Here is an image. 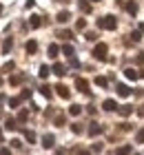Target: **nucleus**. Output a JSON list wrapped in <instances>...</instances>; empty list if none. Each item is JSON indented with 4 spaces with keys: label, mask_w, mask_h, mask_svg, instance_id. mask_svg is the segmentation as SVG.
<instances>
[{
    "label": "nucleus",
    "mask_w": 144,
    "mask_h": 155,
    "mask_svg": "<svg viewBox=\"0 0 144 155\" xmlns=\"http://www.w3.org/2000/svg\"><path fill=\"white\" fill-rule=\"evenodd\" d=\"M80 155H91V153H86V151H82V153H80Z\"/></svg>",
    "instance_id": "41"
},
{
    "label": "nucleus",
    "mask_w": 144,
    "mask_h": 155,
    "mask_svg": "<svg viewBox=\"0 0 144 155\" xmlns=\"http://www.w3.org/2000/svg\"><path fill=\"white\" fill-rule=\"evenodd\" d=\"M53 144H55V137L51 133H47V135L42 137V146H45V149H53Z\"/></svg>",
    "instance_id": "5"
},
{
    "label": "nucleus",
    "mask_w": 144,
    "mask_h": 155,
    "mask_svg": "<svg viewBox=\"0 0 144 155\" xmlns=\"http://www.w3.org/2000/svg\"><path fill=\"white\" fill-rule=\"evenodd\" d=\"M95 84H98V87H102V89H106V87H109V78L98 75V78H95Z\"/></svg>",
    "instance_id": "16"
},
{
    "label": "nucleus",
    "mask_w": 144,
    "mask_h": 155,
    "mask_svg": "<svg viewBox=\"0 0 144 155\" xmlns=\"http://www.w3.org/2000/svg\"><path fill=\"white\" fill-rule=\"evenodd\" d=\"M27 117H29L27 111H20V113H18V122H27Z\"/></svg>",
    "instance_id": "34"
},
{
    "label": "nucleus",
    "mask_w": 144,
    "mask_h": 155,
    "mask_svg": "<svg viewBox=\"0 0 144 155\" xmlns=\"http://www.w3.org/2000/svg\"><path fill=\"white\" fill-rule=\"evenodd\" d=\"M11 69H13V62L9 60V62H7V64H2V73H9Z\"/></svg>",
    "instance_id": "33"
},
{
    "label": "nucleus",
    "mask_w": 144,
    "mask_h": 155,
    "mask_svg": "<svg viewBox=\"0 0 144 155\" xmlns=\"http://www.w3.org/2000/svg\"><path fill=\"white\" fill-rule=\"evenodd\" d=\"M53 122H55V126H64L67 117H64V115H55V120H53Z\"/></svg>",
    "instance_id": "31"
},
{
    "label": "nucleus",
    "mask_w": 144,
    "mask_h": 155,
    "mask_svg": "<svg viewBox=\"0 0 144 155\" xmlns=\"http://www.w3.org/2000/svg\"><path fill=\"white\" fill-rule=\"evenodd\" d=\"M135 140H138V144H142V142H144V131H142V129L138 131V135H135Z\"/></svg>",
    "instance_id": "36"
},
{
    "label": "nucleus",
    "mask_w": 144,
    "mask_h": 155,
    "mask_svg": "<svg viewBox=\"0 0 144 155\" xmlns=\"http://www.w3.org/2000/svg\"><path fill=\"white\" fill-rule=\"evenodd\" d=\"M98 2H100V0H98Z\"/></svg>",
    "instance_id": "43"
},
{
    "label": "nucleus",
    "mask_w": 144,
    "mask_h": 155,
    "mask_svg": "<svg viewBox=\"0 0 144 155\" xmlns=\"http://www.w3.org/2000/svg\"><path fill=\"white\" fill-rule=\"evenodd\" d=\"M25 140L33 144V142H35V133H33V131H25Z\"/></svg>",
    "instance_id": "29"
},
{
    "label": "nucleus",
    "mask_w": 144,
    "mask_h": 155,
    "mask_svg": "<svg viewBox=\"0 0 144 155\" xmlns=\"http://www.w3.org/2000/svg\"><path fill=\"white\" fill-rule=\"evenodd\" d=\"M118 113H120L122 117H129V115L133 113V107H131V104H124V107H118Z\"/></svg>",
    "instance_id": "9"
},
{
    "label": "nucleus",
    "mask_w": 144,
    "mask_h": 155,
    "mask_svg": "<svg viewBox=\"0 0 144 155\" xmlns=\"http://www.w3.org/2000/svg\"><path fill=\"white\" fill-rule=\"evenodd\" d=\"M124 75L129 78V80H138V78H140V71H135V69L129 67V69H124Z\"/></svg>",
    "instance_id": "11"
},
{
    "label": "nucleus",
    "mask_w": 144,
    "mask_h": 155,
    "mask_svg": "<svg viewBox=\"0 0 144 155\" xmlns=\"http://www.w3.org/2000/svg\"><path fill=\"white\" fill-rule=\"evenodd\" d=\"M84 27H86V22H84V20L80 18V20H78V22H75V29H78V31H82Z\"/></svg>",
    "instance_id": "35"
},
{
    "label": "nucleus",
    "mask_w": 144,
    "mask_h": 155,
    "mask_svg": "<svg viewBox=\"0 0 144 155\" xmlns=\"http://www.w3.org/2000/svg\"><path fill=\"white\" fill-rule=\"evenodd\" d=\"M98 133H102V126H100L98 122H91V124H89V135H91V137H95Z\"/></svg>",
    "instance_id": "10"
},
{
    "label": "nucleus",
    "mask_w": 144,
    "mask_h": 155,
    "mask_svg": "<svg viewBox=\"0 0 144 155\" xmlns=\"http://www.w3.org/2000/svg\"><path fill=\"white\" fill-rule=\"evenodd\" d=\"M62 53L64 55H71V58H73V53H75V49L71 47V45H62Z\"/></svg>",
    "instance_id": "19"
},
{
    "label": "nucleus",
    "mask_w": 144,
    "mask_h": 155,
    "mask_svg": "<svg viewBox=\"0 0 144 155\" xmlns=\"http://www.w3.org/2000/svg\"><path fill=\"white\" fill-rule=\"evenodd\" d=\"M38 75L42 78V80H45V78H47V75H51V69H49V67H45V64H42V67H40V73H38Z\"/></svg>",
    "instance_id": "22"
},
{
    "label": "nucleus",
    "mask_w": 144,
    "mask_h": 155,
    "mask_svg": "<svg viewBox=\"0 0 144 155\" xmlns=\"http://www.w3.org/2000/svg\"><path fill=\"white\" fill-rule=\"evenodd\" d=\"M78 7H80L84 13H91V5H89V0H80V2H78Z\"/></svg>",
    "instance_id": "17"
},
{
    "label": "nucleus",
    "mask_w": 144,
    "mask_h": 155,
    "mask_svg": "<svg viewBox=\"0 0 144 155\" xmlns=\"http://www.w3.org/2000/svg\"><path fill=\"white\" fill-rule=\"evenodd\" d=\"M60 38H62V40H71V38H73V33L64 29V31H60Z\"/></svg>",
    "instance_id": "32"
},
{
    "label": "nucleus",
    "mask_w": 144,
    "mask_h": 155,
    "mask_svg": "<svg viewBox=\"0 0 144 155\" xmlns=\"http://www.w3.org/2000/svg\"><path fill=\"white\" fill-rule=\"evenodd\" d=\"M51 71H53L55 75H60V78H62V75H67V67L60 64V62H55V64L51 67Z\"/></svg>",
    "instance_id": "6"
},
{
    "label": "nucleus",
    "mask_w": 144,
    "mask_h": 155,
    "mask_svg": "<svg viewBox=\"0 0 144 155\" xmlns=\"http://www.w3.org/2000/svg\"><path fill=\"white\" fill-rule=\"evenodd\" d=\"M22 80H25V75L16 73V75H11V78H9V84H11V87H18V84H22Z\"/></svg>",
    "instance_id": "12"
},
{
    "label": "nucleus",
    "mask_w": 144,
    "mask_h": 155,
    "mask_svg": "<svg viewBox=\"0 0 144 155\" xmlns=\"http://www.w3.org/2000/svg\"><path fill=\"white\" fill-rule=\"evenodd\" d=\"M102 109L104 111H115V109H118V104H115V100H104L102 102Z\"/></svg>",
    "instance_id": "13"
},
{
    "label": "nucleus",
    "mask_w": 144,
    "mask_h": 155,
    "mask_svg": "<svg viewBox=\"0 0 144 155\" xmlns=\"http://www.w3.org/2000/svg\"><path fill=\"white\" fill-rule=\"evenodd\" d=\"M71 131H73L75 135H78V133H82V124L80 122H73V124H71Z\"/></svg>",
    "instance_id": "30"
},
{
    "label": "nucleus",
    "mask_w": 144,
    "mask_h": 155,
    "mask_svg": "<svg viewBox=\"0 0 144 155\" xmlns=\"http://www.w3.org/2000/svg\"><path fill=\"white\" fill-rule=\"evenodd\" d=\"M35 51H38V42H35V40H29L27 42V53H35Z\"/></svg>",
    "instance_id": "15"
},
{
    "label": "nucleus",
    "mask_w": 144,
    "mask_h": 155,
    "mask_svg": "<svg viewBox=\"0 0 144 155\" xmlns=\"http://www.w3.org/2000/svg\"><path fill=\"white\" fill-rule=\"evenodd\" d=\"M106 53H109V47H106L104 42H98L95 49H93V55H95L98 60H106Z\"/></svg>",
    "instance_id": "2"
},
{
    "label": "nucleus",
    "mask_w": 144,
    "mask_h": 155,
    "mask_svg": "<svg viewBox=\"0 0 144 155\" xmlns=\"http://www.w3.org/2000/svg\"><path fill=\"white\" fill-rule=\"evenodd\" d=\"M11 47H13V40H11V38H7V40L2 42V51H5V53H9V49H11Z\"/></svg>",
    "instance_id": "23"
},
{
    "label": "nucleus",
    "mask_w": 144,
    "mask_h": 155,
    "mask_svg": "<svg viewBox=\"0 0 144 155\" xmlns=\"http://www.w3.org/2000/svg\"><path fill=\"white\" fill-rule=\"evenodd\" d=\"M115 89H118V95L120 97H129V95H131V89H129L126 84H118Z\"/></svg>",
    "instance_id": "8"
},
{
    "label": "nucleus",
    "mask_w": 144,
    "mask_h": 155,
    "mask_svg": "<svg viewBox=\"0 0 144 155\" xmlns=\"http://www.w3.org/2000/svg\"><path fill=\"white\" fill-rule=\"evenodd\" d=\"M80 111H82V107H80V104H71L69 113H71V115H80Z\"/></svg>",
    "instance_id": "24"
},
{
    "label": "nucleus",
    "mask_w": 144,
    "mask_h": 155,
    "mask_svg": "<svg viewBox=\"0 0 144 155\" xmlns=\"http://www.w3.org/2000/svg\"><path fill=\"white\" fill-rule=\"evenodd\" d=\"M86 40H98V38H95V33H93V31H89V33H86Z\"/></svg>",
    "instance_id": "38"
},
{
    "label": "nucleus",
    "mask_w": 144,
    "mask_h": 155,
    "mask_svg": "<svg viewBox=\"0 0 144 155\" xmlns=\"http://www.w3.org/2000/svg\"><path fill=\"white\" fill-rule=\"evenodd\" d=\"M0 13H2V5H0Z\"/></svg>",
    "instance_id": "42"
},
{
    "label": "nucleus",
    "mask_w": 144,
    "mask_h": 155,
    "mask_svg": "<svg viewBox=\"0 0 144 155\" xmlns=\"http://www.w3.org/2000/svg\"><path fill=\"white\" fill-rule=\"evenodd\" d=\"M55 91H58V95H60L62 100H69V97H71V91H69V87H64L62 82H60V84H55Z\"/></svg>",
    "instance_id": "3"
},
{
    "label": "nucleus",
    "mask_w": 144,
    "mask_h": 155,
    "mask_svg": "<svg viewBox=\"0 0 144 155\" xmlns=\"http://www.w3.org/2000/svg\"><path fill=\"white\" fill-rule=\"evenodd\" d=\"M126 11L135 16V13H138V5H135V2H126Z\"/></svg>",
    "instance_id": "27"
},
{
    "label": "nucleus",
    "mask_w": 144,
    "mask_h": 155,
    "mask_svg": "<svg viewBox=\"0 0 144 155\" xmlns=\"http://www.w3.org/2000/svg\"><path fill=\"white\" fill-rule=\"evenodd\" d=\"M58 53H60V47H58V45H51V47H49V55H51V58H55Z\"/></svg>",
    "instance_id": "28"
},
{
    "label": "nucleus",
    "mask_w": 144,
    "mask_h": 155,
    "mask_svg": "<svg viewBox=\"0 0 144 155\" xmlns=\"http://www.w3.org/2000/svg\"><path fill=\"white\" fill-rule=\"evenodd\" d=\"M131 38H133V42H140V40H142V25H140L138 29L131 33Z\"/></svg>",
    "instance_id": "18"
},
{
    "label": "nucleus",
    "mask_w": 144,
    "mask_h": 155,
    "mask_svg": "<svg viewBox=\"0 0 144 155\" xmlns=\"http://www.w3.org/2000/svg\"><path fill=\"white\" fill-rule=\"evenodd\" d=\"M20 102H22V97H9V107H11V109H18Z\"/></svg>",
    "instance_id": "21"
},
{
    "label": "nucleus",
    "mask_w": 144,
    "mask_h": 155,
    "mask_svg": "<svg viewBox=\"0 0 144 155\" xmlns=\"http://www.w3.org/2000/svg\"><path fill=\"white\" fill-rule=\"evenodd\" d=\"M2 140H5V137H2V131H0V144H2Z\"/></svg>",
    "instance_id": "40"
},
{
    "label": "nucleus",
    "mask_w": 144,
    "mask_h": 155,
    "mask_svg": "<svg viewBox=\"0 0 144 155\" xmlns=\"http://www.w3.org/2000/svg\"><path fill=\"white\" fill-rule=\"evenodd\" d=\"M29 27H31V29H40L42 27V18L40 16H31L29 18Z\"/></svg>",
    "instance_id": "7"
},
{
    "label": "nucleus",
    "mask_w": 144,
    "mask_h": 155,
    "mask_svg": "<svg viewBox=\"0 0 144 155\" xmlns=\"http://www.w3.org/2000/svg\"><path fill=\"white\" fill-rule=\"evenodd\" d=\"M131 151H133V146L131 144H124V146H120V149L115 151V155H129Z\"/></svg>",
    "instance_id": "14"
},
{
    "label": "nucleus",
    "mask_w": 144,
    "mask_h": 155,
    "mask_svg": "<svg viewBox=\"0 0 144 155\" xmlns=\"http://www.w3.org/2000/svg\"><path fill=\"white\" fill-rule=\"evenodd\" d=\"M5 129L13 131V129H16V120H13V117H7V120H5Z\"/></svg>",
    "instance_id": "20"
},
{
    "label": "nucleus",
    "mask_w": 144,
    "mask_h": 155,
    "mask_svg": "<svg viewBox=\"0 0 144 155\" xmlns=\"http://www.w3.org/2000/svg\"><path fill=\"white\" fill-rule=\"evenodd\" d=\"M91 151H93V153H100V151H102V144H100V142H98V144H93V146H91Z\"/></svg>",
    "instance_id": "37"
},
{
    "label": "nucleus",
    "mask_w": 144,
    "mask_h": 155,
    "mask_svg": "<svg viewBox=\"0 0 144 155\" xmlns=\"http://www.w3.org/2000/svg\"><path fill=\"white\" fill-rule=\"evenodd\" d=\"M0 155H11V151H9V149H2V151H0Z\"/></svg>",
    "instance_id": "39"
},
{
    "label": "nucleus",
    "mask_w": 144,
    "mask_h": 155,
    "mask_svg": "<svg viewBox=\"0 0 144 155\" xmlns=\"http://www.w3.org/2000/svg\"><path fill=\"white\" fill-rule=\"evenodd\" d=\"M69 18H71V13H69V11H60V13H58V20H60V22H67Z\"/></svg>",
    "instance_id": "25"
},
{
    "label": "nucleus",
    "mask_w": 144,
    "mask_h": 155,
    "mask_svg": "<svg viewBox=\"0 0 144 155\" xmlns=\"http://www.w3.org/2000/svg\"><path fill=\"white\" fill-rule=\"evenodd\" d=\"M75 89L80 91V93H91V91H89V82H86L84 78H78V80H75Z\"/></svg>",
    "instance_id": "4"
},
{
    "label": "nucleus",
    "mask_w": 144,
    "mask_h": 155,
    "mask_svg": "<svg viewBox=\"0 0 144 155\" xmlns=\"http://www.w3.org/2000/svg\"><path fill=\"white\" fill-rule=\"evenodd\" d=\"M98 27H100V29H106V31H115L118 20H115V16H104V18L98 20Z\"/></svg>",
    "instance_id": "1"
},
{
    "label": "nucleus",
    "mask_w": 144,
    "mask_h": 155,
    "mask_svg": "<svg viewBox=\"0 0 144 155\" xmlns=\"http://www.w3.org/2000/svg\"><path fill=\"white\" fill-rule=\"evenodd\" d=\"M40 93L45 95V97H51V87H47V84H42V87H40Z\"/></svg>",
    "instance_id": "26"
}]
</instances>
